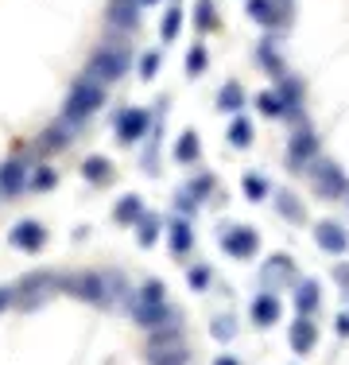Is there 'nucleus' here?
Returning a JSON list of instances; mask_svg holds the SVG:
<instances>
[{
  "instance_id": "1a4fd4ad",
  "label": "nucleus",
  "mask_w": 349,
  "mask_h": 365,
  "mask_svg": "<svg viewBox=\"0 0 349 365\" xmlns=\"http://www.w3.org/2000/svg\"><path fill=\"white\" fill-rule=\"evenodd\" d=\"M147 113L144 109H125L117 117V136H120V144H136V140H144V133H147Z\"/></svg>"
},
{
  "instance_id": "39448f33",
  "label": "nucleus",
  "mask_w": 349,
  "mask_h": 365,
  "mask_svg": "<svg viewBox=\"0 0 349 365\" xmlns=\"http://www.w3.org/2000/svg\"><path fill=\"white\" fill-rule=\"evenodd\" d=\"M311 182H314V195H322V198H342V195H349L345 171L338 168V163H314Z\"/></svg>"
},
{
  "instance_id": "aec40b11",
  "label": "nucleus",
  "mask_w": 349,
  "mask_h": 365,
  "mask_svg": "<svg viewBox=\"0 0 349 365\" xmlns=\"http://www.w3.org/2000/svg\"><path fill=\"white\" fill-rule=\"evenodd\" d=\"M24 182H28V175H24V163L20 160H8L4 163V198H16L24 190Z\"/></svg>"
},
{
  "instance_id": "cd10ccee",
  "label": "nucleus",
  "mask_w": 349,
  "mask_h": 365,
  "mask_svg": "<svg viewBox=\"0 0 349 365\" xmlns=\"http://www.w3.org/2000/svg\"><path fill=\"white\" fill-rule=\"evenodd\" d=\"M256 106H260V113H264V117H283V113H287L283 93H260Z\"/></svg>"
},
{
  "instance_id": "c85d7f7f",
  "label": "nucleus",
  "mask_w": 349,
  "mask_h": 365,
  "mask_svg": "<svg viewBox=\"0 0 349 365\" xmlns=\"http://www.w3.org/2000/svg\"><path fill=\"white\" fill-rule=\"evenodd\" d=\"M179 31H182V12H179V8H171V12L163 16V24H160V39L171 43L174 36H179Z\"/></svg>"
},
{
  "instance_id": "a878e982",
  "label": "nucleus",
  "mask_w": 349,
  "mask_h": 365,
  "mask_svg": "<svg viewBox=\"0 0 349 365\" xmlns=\"http://www.w3.org/2000/svg\"><path fill=\"white\" fill-rule=\"evenodd\" d=\"M155 237H160V218H155V214H144V218L136 222V241L144 249H152Z\"/></svg>"
},
{
  "instance_id": "393cba45",
  "label": "nucleus",
  "mask_w": 349,
  "mask_h": 365,
  "mask_svg": "<svg viewBox=\"0 0 349 365\" xmlns=\"http://www.w3.org/2000/svg\"><path fill=\"white\" fill-rule=\"evenodd\" d=\"M82 175L90 179V182H105V179L113 175V163L105 160V155H90V160L82 163Z\"/></svg>"
},
{
  "instance_id": "a211bd4d",
  "label": "nucleus",
  "mask_w": 349,
  "mask_h": 365,
  "mask_svg": "<svg viewBox=\"0 0 349 365\" xmlns=\"http://www.w3.org/2000/svg\"><path fill=\"white\" fill-rule=\"evenodd\" d=\"M113 218H117L120 225H132V222L144 218V202H140L136 195H125V198L117 202V210H113Z\"/></svg>"
},
{
  "instance_id": "9b49d317",
  "label": "nucleus",
  "mask_w": 349,
  "mask_h": 365,
  "mask_svg": "<svg viewBox=\"0 0 349 365\" xmlns=\"http://www.w3.org/2000/svg\"><path fill=\"white\" fill-rule=\"evenodd\" d=\"M314 241H318V249H326V253H334V257H342L349 249V233L338 222H318L314 225Z\"/></svg>"
},
{
  "instance_id": "9d476101",
  "label": "nucleus",
  "mask_w": 349,
  "mask_h": 365,
  "mask_svg": "<svg viewBox=\"0 0 349 365\" xmlns=\"http://www.w3.org/2000/svg\"><path fill=\"white\" fill-rule=\"evenodd\" d=\"M140 8H144V0H109L105 20H109L113 28H120V31H132L140 24Z\"/></svg>"
},
{
  "instance_id": "f257e3e1",
  "label": "nucleus",
  "mask_w": 349,
  "mask_h": 365,
  "mask_svg": "<svg viewBox=\"0 0 349 365\" xmlns=\"http://www.w3.org/2000/svg\"><path fill=\"white\" fill-rule=\"evenodd\" d=\"M55 288H66V276H51V272H35L28 280H20L16 288H4V307H12V299L20 295V307H39Z\"/></svg>"
},
{
  "instance_id": "f8f14e48",
  "label": "nucleus",
  "mask_w": 349,
  "mask_h": 365,
  "mask_svg": "<svg viewBox=\"0 0 349 365\" xmlns=\"http://www.w3.org/2000/svg\"><path fill=\"white\" fill-rule=\"evenodd\" d=\"M66 292H74L78 299H85V303H105V276H93V272L70 276V280H66Z\"/></svg>"
},
{
  "instance_id": "2f4dec72",
  "label": "nucleus",
  "mask_w": 349,
  "mask_h": 365,
  "mask_svg": "<svg viewBox=\"0 0 349 365\" xmlns=\"http://www.w3.org/2000/svg\"><path fill=\"white\" fill-rule=\"evenodd\" d=\"M206 63H209L206 47H190V55H187V74H190V78L202 74V71H206Z\"/></svg>"
},
{
  "instance_id": "c9c22d12",
  "label": "nucleus",
  "mask_w": 349,
  "mask_h": 365,
  "mask_svg": "<svg viewBox=\"0 0 349 365\" xmlns=\"http://www.w3.org/2000/svg\"><path fill=\"white\" fill-rule=\"evenodd\" d=\"M187 280H190V288H194V292H206L209 288V268H190Z\"/></svg>"
},
{
  "instance_id": "4be33fe9",
  "label": "nucleus",
  "mask_w": 349,
  "mask_h": 365,
  "mask_svg": "<svg viewBox=\"0 0 349 365\" xmlns=\"http://www.w3.org/2000/svg\"><path fill=\"white\" fill-rule=\"evenodd\" d=\"M241 106H244V90L237 82H225L222 90H217V109H222V113H237Z\"/></svg>"
},
{
  "instance_id": "ddd939ff",
  "label": "nucleus",
  "mask_w": 349,
  "mask_h": 365,
  "mask_svg": "<svg viewBox=\"0 0 349 365\" xmlns=\"http://www.w3.org/2000/svg\"><path fill=\"white\" fill-rule=\"evenodd\" d=\"M287 342H291L295 354H311L314 346H318V327L311 323V315H299L291 323V334H287Z\"/></svg>"
},
{
  "instance_id": "7ed1b4c3",
  "label": "nucleus",
  "mask_w": 349,
  "mask_h": 365,
  "mask_svg": "<svg viewBox=\"0 0 349 365\" xmlns=\"http://www.w3.org/2000/svg\"><path fill=\"white\" fill-rule=\"evenodd\" d=\"M105 106V86L98 82H78L74 90H70V98H66V106H63V117H66V125H78V120H85L93 109H101Z\"/></svg>"
},
{
  "instance_id": "0eeeda50",
  "label": "nucleus",
  "mask_w": 349,
  "mask_h": 365,
  "mask_svg": "<svg viewBox=\"0 0 349 365\" xmlns=\"http://www.w3.org/2000/svg\"><path fill=\"white\" fill-rule=\"evenodd\" d=\"M314 152H318V136H314L311 128H299V133L291 136V144H287V168L303 171L314 160Z\"/></svg>"
},
{
  "instance_id": "f3484780",
  "label": "nucleus",
  "mask_w": 349,
  "mask_h": 365,
  "mask_svg": "<svg viewBox=\"0 0 349 365\" xmlns=\"http://www.w3.org/2000/svg\"><path fill=\"white\" fill-rule=\"evenodd\" d=\"M314 307H318V280H299V288H295V311L311 315Z\"/></svg>"
},
{
  "instance_id": "2eb2a0df",
  "label": "nucleus",
  "mask_w": 349,
  "mask_h": 365,
  "mask_svg": "<svg viewBox=\"0 0 349 365\" xmlns=\"http://www.w3.org/2000/svg\"><path fill=\"white\" fill-rule=\"evenodd\" d=\"M283 280H291V257H283V253L268 257V264L260 268V284H264V292H276Z\"/></svg>"
},
{
  "instance_id": "4c0bfd02",
  "label": "nucleus",
  "mask_w": 349,
  "mask_h": 365,
  "mask_svg": "<svg viewBox=\"0 0 349 365\" xmlns=\"http://www.w3.org/2000/svg\"><path fill=\"white\" fill-rule=\"evenodd\" d=\"M155 71H160V55L152 51V55H144V58H140V74H144V78H152Z\"/></svg>"
},
{
  "instance_id": "412c9836",
  "label": "nucleus",
  "mask_w": 349,
  "mask_h": 365,
  "mask_svg": "<svg viewBox=\"0 0 349 365\" xmlns=\"http://www.w3.org/2000/svg\"><path fill=\"white\" fill-rule=\"evenodd\" d=\"M198 160V133L187 128V133L174 140V163H194Z\"/></svg>"
},
{
  "instance_id": "423d86ee",
  "label": "nucleus",
  "mask_w": 349,
  "mask_h": 365,
  "mask_svg": "<svg viewBox=\"0 0 349 365\" xmlns=\"http://www.w3.org/2000/svg\"><path fill=\"white\" fill-rule=\"evenodd\" d=\"M222 249H225L229 257H237V260H249V257H256V249H260V233L252 230V225H237V230H225Z\"/></svg>"
},
{
  "instance_id": "79ce46f5",
  "label": "nucleus",
  "mask_w": 349,
  "mask_h": 365,
  "mask_svg": "<svg viewBox=\"0 0 349 365\" xmlns=\"http://www.w3.org/2000/svg\"><path fill=\"white\" fill-rule=\"evenodd\" d=\"M144 4H155V0H144Z\"/></svg>"
},
{
  "instance_id": "a19ab883",
  "label": "nucleus",
  "mask_w": 349,
  "mask_h": 365,
  "mask_svg": "<svg viewBox=\"0 0 349 365\" xmlns=\"http://www.w3.org/2000/svg\"><path fill=\"white\" fill-rule=\"evenodd\" d=\"M338 334H349V315L338 319Z\"/></svg>"
},
{
  "instance_id": "dca6fc26",
  "label": "nucleus",
  "mask_w": 349,
  "mask_h": 365,
  "mask_svg": "<svg viewBox=\"0 0 349 365\" xmlns=\"http://www.w3.org/2000/svg\"><path fill=\"white\" fill-rule=\"evenodd\" d=\"M279 299H276V292H264V295H256L252 299V323L256 327H272L276 319H279Z\"/></svg>"
},
{
  "instance_id": "4468645a",
  "label": "nucleus",
  "mask_w": 349,
  "mask_h": 365,
  "mask_svg": "<svg viewBox=\"0 0 349 365\" xmlns=\"http://www.w3.org/2000/svg\"><path fill=\"white\" fill-rule=\"evenodd\" d=\"M12 245L24 249V253H39V249L47 245V230H43L39 222H20L12 230Z\"/></svg>"
},
{
  "instance_id": "6ab92c4d",
  "label": "nucleus",
  "mask_w": 349,
  "mask_h": 365,
  "mask_svg": "<svg viewBox=\"0 0 349 365\" xmlns=\"http://www.w3.org/2000/svg\"><path fill=\"white\" fill-rule=\"evenodd\" d=\"M249 20H256V24H264V28H279V20H276V0H249Z\"/></svg>"
},
{
  "instance_id": "bb28decb",
  "label": "nucleus",
  "mask_w": 349,
  "mask_h": 365,
  "mask_svg": "<svg viewBox=\"0 0 349 365\" xmlns=\"http://www.w3.org/2000/svg\"><path fill=\"white\" fill-rule=\"evenodd\" d=\"M229 144H233V148H249V144H252V125L241 117V113H233V125H229Z\"/></svg>"
},
{
  "instance_id": "f704fd0d",
  "label": "nucleus",
  "mask_w": 349,
  "mask_h": 365,
  "mask_svg": "<svg viewBox=\"0 0 349 365\" xmlns=\"http://www.w3.org/2000/svg\"><path fill=\"white\" fill-rule=\"evenodd\" d=\"M55 182H58V175H55V171H51V168H39V175L31 179V187H35V190H51Z\"/></svg>"
},
{
  "instance_id": "ea45409f",
  "label": "nucleus",
  "mask_w": 349,
  "mask_h": 365,
  "mask_svg": "<svg viewBox=\"0 0 349 365\" xmlns=\"http://www.w3.org/2000/svg\"><path fill=\"white\" fill-rule=\"evenodd\" d=\"M338 284H345V288H349V268H345V264L338 268Z\"/></svg>"
},
{
  "instance_id": "20e7f679",
  "label": "nucleus",
  "mask_w": 349,
  "mask_h": 365,
  "mask_svg": "<svg viewBox=\"0 0 349 365\" xmlns=\"http://www.w3.org/2000/svg\"><path fill=\"white\" fill-rule=\"evenodd\" d=\"M147 361H155V365H167V361H190V354H187V346L179 342L174 327H160V330H152V338H147Z\"/></svg>"
},
{
  "instance_id": "6e6552de",
  "label": "nucleus",
  "mask_w": 349,
  "mask_h": 365,
  "mask_svg": "<svg viewBox=\"0 0 349 365\" xmlns=\"http://www.w3.org/2000/svg\"><path fill=\"white\" fill-rule=\"evenodd\" d=\"M132 319L144 330H160V327H171V307L167 303H147V299H136V307H132Z\"/></svg>"
},
{
  "instance_id": "c756f323",
  "label": "nucleus",
  "mask_w": 349,
  "mask_h": 365,
  "mask_svg": "<svg viewBox=\"0 0 349 365\" xmlns=\"http://www.w3.org/2000/svg\"><path fill=\"white\" fill-rule=\"evenodd\" d=\"M233 334H237V319H233V315H217L214 319V338H217V342H229Z\"/></svg>"
},
{
  "instance_id": "b1692460",
  "label": "nucleus",
  "mask_w": 349,
  "mask_h": 365,
  "mask_svg": "<svg viewBox=\"0 0 349 365\" xmlns=\"http://www.w3.org/2000/svg\"><path fill=\"white\" fill-rule=\"evenodd\" d=\"M194 28H198V31H214V28H217V8H214V0H194Z\"/></svg>"
},
{
  "instance_id": "f03ea898",
  "label": "nucleus",
  "mask_w": 349,
  "mask_h": 365,
  "mask_svg": "<svg viewBox=\"0 0 349 365\" xmlns=\"http://www.w3.org/2000/svg\"><path fill=\"white\" fill-rule=\"evenodd\" d=\"M128 71V51L125 47H101L93 51V58L85 63V82H98V86H109L117 78H125Z\"/></svg>"
},
{
  "instance_id": "58836bf2",
  "label": "nucleus",
  "mask_w": 349,
  "mask_h": 365,
  "mask_svg": "<svg viewBox=\"0 0 349 365\" xmlns=\"http://www.w3.org/2000/svg\"><path fill=\"white\" fill-rule=\"evenodd\" d=\"M66 144V133L63 128H51V133H43V148H63Z\"/></svg>"
},
{
  "instance_id": "473e14b6",
  "label": "nucleus",
  "mask_w": 349,
  "mask_h": 365,
  "mask_svg": "<svg viewBox=\"0 0 349 365\" xmlns=\"http://www.w3.org/2000/svg\"><path fill=\"white\" fill-rule=\"evenodd\" d=\"M244 195H249L252 202H260V198H268V182L260 175H249V179H244Z\"/></svg>"
},
{
  "instance_id": "72a5a7b5",
  "label": "nucleus",
  "mask_w": 349,
  "mask_h": 365,
  "mask_svg": "<svg viewBox=\"0 0 349 365\" xmlns=\"http://www.w3.org/2000/svg\"><path fill=\"white\" fill-rule=\"evenodd\" d=\"M163 292H167V288H163V280H147L144 288H140V299H147V303H167V299H163Z\"/></svg>"
},
{
  "instance_id": "5701e85b",
  "label": "nucleus",
  "mask_w": 349,
  "mask_h": 365,
  "mask_svg": "<svg viewBox=\"0 0 349 365\" xmlns=\"http://www.w3.org/2000/svg\"><path fill=\"white\" fill-rule=\"evenodd\" d=\"M190 245H194V233H190V225L187 222H171V253L174 257H182V253H190Z\"/></svg>"
},
{
  "instance_id": "e433bc0d",
  "label": "nucleus",
  "mask_w": 349,
  "mask_h": 365,
  "mask_svg": "<svg viewBox=\"0 0 349 365\" xmlns=\"http://www.w3.org/2000/svg\"><path fill=\"white\" fill-rule=\"evenodd\" d=\"M209 190H214V179H209V175H198L194 182H190V195H194V198L209 195Z\"/></svg>"
},
{
  "instance_id": "7c9ffc66",
  "label": "nucleus",
  "mask_w": 349,
  "mask_h": 365,
  "mask_svg": "<svg viewBox=\"0 0 349 365\" xmlns=\"http://www.w3.org/2000/svg\"><path fill=\"white\" fill-rule=\"evenodd\" d=\"M276 206H279V214H283L287 222H303V218H307V214H303V206L295 202L291 195H279V202H276Z\"/></svg>"
}]
</instances>
